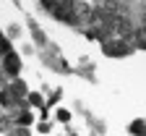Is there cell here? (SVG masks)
<instances>
[{"label":"cell","mask_w":146,"mask_h":136,"mask_svg":"<svg viewBox=\"0 0 146 136\" xmlns=\"http://www.w3.org/2000/svg\"><path fill=\"white\" fill-rule=\"evenodd\" d=\"M131 131H133V133H143V121H136V123L131 126Z\"/></svg>","instance_id":"obj_3"},{"label":"cell","mask_w":146,"mask_h":136,"mask_svg":"<svg viewBox=\"0 0 146 136\" xmlns=\"http://www.w3.org/2000/svg\"><path fill=\"white\" fill-rule=\"evenodd\" d=\"M115 29L120 34H128L131 31V21H128V18H115Z\"/></svg>","instance_id":"obj_2"},{"label":"cell","mask_w":146,"mask_h":136,"mask_svg":"<svg viewBox=\"0 0 146 136\" xmlns=\"http://www.w3.org/2000/svg\"><path fill=\"white\" fill-rule=\"evenodd\" d=\"M0 81H3V73H0Z\"/></svg>","instance_id":"obj_6"},{"label":"cell","mask_w":146,"mask_h":136,"mask_svg":"<svg viewBox=\"0 0 146 136\" xmlns=\"http://www.w3.org/2000/svg\"><path fill=\"white\" fill-rule=\"evenodd\" d=\"M0 102H3V105H11L13 100H11V92H3V94H0Z\"/></svg>","instance_id":"obj_5"},{"label":"cell","mask_w":146,"mask_h":136,"mask_svg":"<svg viewBox=\"0 0 146 136\" xmlns=\"http://www.w3.org/2000/svg\"><path fill=\"white\" fill-rule=\"evenodd\" d=\"M0 126H5V123H3V121H0Z\"/></svg>","instance_id":"obj_7"},{"label":"cell","mask_w":146,"mask_h":136,"mask_svg":"<svg viewBox=\"0 0 146 136\" xmlns=\"http://www.w3.org/2000/svg\"><path fill=\"white\" fill-rule=\"evenodd\" d=\"M136 42H138V47H143V24H141V29L136 31Z\"/></svg>","instance_id":"obj_4"},{"label":"cell","mask_w":146,"mask_h":136,"mask_svg":"<svg viewBox=\"0 0 146 136\" xmlns=\"http://www.w3.org/2000/svg\"><path fill=\"white\" fill-rule=\"evenodd\" d=\"M18 66H21L18 55H13V52L8 50V52H5V71H8V73H16V71H18Z\"/></svg>","instance_id":"obj_1"}]
</instances>
